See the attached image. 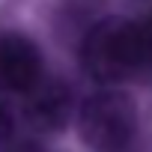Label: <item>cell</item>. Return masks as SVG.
Listing matches in <instances>:
<instances>
[{"mask_svg": "<svg viewBox=\"0 0 152 152\" xmlns=\"http://www.w3.org/2000/svg\"><path fill=\"white\" fill-rule=\"evenodd\" d=\"M81 140L93 152H122L137 131L134 99L122 87H102L84 99L78 110Z\"/></svg>", "mask_w": 152, "mask_h": 152, "instance_id": "obj_2", "label": "cell"}, {"mask_svg": "<svg viewBox=\"0 0 152 152\" xmlns=\"http://www.w3.org/2000/svg\"><path fill=\"white\" fill-rule=\"evenodd\" d=\"M0 152H45V149H42L36 140H12V137H9L3 146H0Z\"/></svg>", "mask_w": 152, "mask_h": 152, "instance_id": "obj_7", "label": "cell"}, {"mask_svg": "<svg viewBox=\"0 0 152 152\" xmlns=\"http://www.w3.org/2000/svg\"><path fill=\"white\" fill-rule=\"evenodd\" d=\"M81 66L102 87H122L137 75V54L128 18H102L81 39Z\"/></svg>", "mask_w": 152, "mask_h": 152, "instance_id": "obj_1", "label": "cell"}, {"mask_svg": "<svg viewBox=\"0 0 152 152\" xmlns=\"http://www.w3.org/2000/svg\"><path fill=\"white\" fill-rule=\"evenodd\" d=\"M12 125H15V119H12V110H9V104L0 99V146H3L9 137H12Z\"/></svg>", "mask_w": 152, "mask_h": 152, "instance_id": "obj_6", "label": "cell"}, {"mask_svg": "<svg viewBox=\"0 0 152 152\" xmlns=\"http://www.w3.org/2000/svg\"><path fill=\"white\" fill-rule=\"evenodd\" d=\"M131 39L137 54V75H152V9L131 21Z\"/></svg>", "mask_w": 152, "mask_h": 152, "instance_id": "obj_5", "label": "cell"}, {"mask_svg": "<svg viewBox=\"0 0 152 152\" xmlns=\"http://www.w3.org/2000/svg\"><path fill=\"white\" fill-rule=\"evenodd\" d=\"M21 116L30 128L36 131H60L69 125L72 113H75V102H72V90L57 81V78H42L21 96Z\"/></svg>", "mask_w": 152, "mask_h": 152, "instance_id": "obj_3", "label": "cell"}, {"mask_svg": "<svg viewBox=\"0 0 152 152\" xmlns=\"http://www.w3.org/2000/svg\"><path fill=\"white\" fill-rule=\"evenodd\" d=\"M42 75L45 66L33 39L21 33H0V93L24 96Z\"/></svg>", "mask_w": 152, "mask_h": 152, "instance_id": "obj_4", "label": "cell"}]
</instances>
